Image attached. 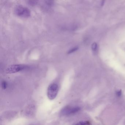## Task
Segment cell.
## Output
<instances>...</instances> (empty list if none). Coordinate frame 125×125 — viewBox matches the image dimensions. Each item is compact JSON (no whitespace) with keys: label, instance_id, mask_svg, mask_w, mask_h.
I'll use <instances>...</instances> for the list:
<instances>
[{"label":"cell","instance_id":"obj_1","mask_svg":"<svg viewBox=\"0 0 125 125\" xmlns=\"http://www.w3.org/2000/svg\"><path fill=\"white\" fill-rule=\"evenodd\" d=\"M14 13L17 16L20 17L27 18L31 15V11L28 8L21 6H18L15 8Z\"/></svg>","mask_w":125,"mask_h":125},{"label":"cell","instance_id":"obj_2","mask_svg":"<svg viewBox=\"0 0 125 125\" xmlns=\"http://www.w3.org/2000/svg\"><path fill=\"white\" fill-rule=\"evenodd\" d=\"M58 91V86L55 83L51 84L49 86L47 89V96L50 100L54 99L57 95Z\"/></svg>","mask_w":125,"mask_h":125},{"label":"cell","instance_id":"obj_3","mask_svg":"<svg viewBox=\"0 0 125 125\" xmlns=\"http://www.w3.org/2000/svg\"><path fill=\"white\" fill-rule=\"evenodd\" d=\"M28 68L27 66L22 65H14L7 68L6 72L8 73H14L22 71Z\"/></svg>","mask_w":125,"mask_h":125},{"label":"cell","instance_id":"obj_4","mask_svg":"<svg viewBox=\"0 0 125 125\" xmlns=\"http://www.w3.org/2000/svg\"><path fill=\"white\" fill-rule=\"evenodd\" d=\"M80 108L79 107L76 106L71 107L67 106L64 107L61 110V114L62 115H69L72 114L76 113L80 111Z\"/></svg>","mask_w":125,"mask_h":125},{"label":"cell","instance_id":"obj_5","mask_svg":"<svg viewBox=\"0 0 125 125\" xmlns=\"http://www.w3.org/2000/svg\"><path fill=\"white\" fill-rule=\"evenodd\" d=\"M75 125H92L91 123L87 121H80Z\"/></svg>","mask_w":125,"mask_h":125},{"label":"cell","instance_id":"obj_6","mask_svg":"<svg viewBox=\"0 0 125 125\" xmlns=\"http://www.w3.org/2000/svg\"><path fill=\"white\" fill-rule=\"evenodd\" d=\"M78 49V48L77 47H74V48H72V49H71L70 50H69L67 53H68V54H71V53H72L73 52H76V51Z\"/></svg>","mask_w":125,"mask_h":125},{"label":"cell","instance_id":"obj_7","mask_svg":"<svg viewBox=\"0 0 125 125\" xmlns=\"http://www.w3.org/2000/svg\"><path fill=\"white\" fill-rule=\"evenodd\" d=\"M7 86H8V84L7 82L5 81H3L2 83V87L3 89H5L7 88Z\"/></svg>","mask_w":125,"mask_h":125},{"label":"cell","instance_id":"obj_8","mask_svg":"<svg viewBox=\"0 0 125 125\" xmlns=\"http://www.w3.org/2000/svg\"><path fill=\"white\" fill-rule=\"evenodd\" d=\"M116 95L118 97H120L122 95V91L121 90H120L117 91L116 92Z\"/></svg>","mask_w":125,"mask_h":125},{"label":"cell","instance_id":"obj_9","mask_svg":"<svg viewBox=\"0 0 125 125\" xmlns=\"http://www.w3.org/2000/svg\"><path fill=\"white\" fill-rule=\"evenodd\" d=\"M29 5L33 6L36 5L37 4V1H29L28 2Z\"/></svg>","mask_w":125,"mask_h":125}]
</instances>
